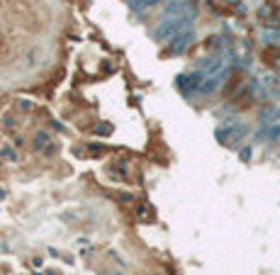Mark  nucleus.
<instances>
[{
	"instance_id": "f257e3e1",
	"label": "nucleus",
	"mask_w": 280,
	"mask_h": 275,
	"mask_svg": "<svg viewBox=\"0 0 280 275\" xmlns=\"http://www.w3.org/2000/svg\"><path fill=\"white\" fill-rule=\"evenodd\" d=\"M185 17H173V20H164L159 29H156V39H170V37H175L180 29L185 27Z\"/></svg>"
},
{
	"instance_id": "7ed1b4c3",
	"label": "nucleus",
	"mask_w": 280,
	"mask_h": 275,
	"mask_svg": "<svg viewBox=\"0 0 280 275\" xmlns=\"http://www.w3.org/2000/svg\"><path fill=\"white\" fill-rule=\"evenodd\" d=\"M151 5H156V0H132V10H134V12H144V10L151 7Z\"/></svg>"
},
{
	"instance_id": "20e7f679",
	"label": "nucleus",
	"mask_w": 280,
	"mask_h": 275,
	"mask_svg": "<svg viewBox=\"0 0 280 275\" xmlns=\"http://www.w3.org/2000/svg\"><path fill=\"white\" fill-rule=\"evenodd\" d=\"M105 132H110V124H100V127L95 129V134H105Z\"/></svg>"
},
{
	"instance_id": "f03ea898",
	"label": "nucleus",
	"mask_w": 280,
	"mask_h": 275,
	"mask_svg": "<svg viewBox=\"0 0 280 275\" xmlns=\"http://www.w3.org/2000/svg\"><path fill=\"white\" fill-rule=\"evenodd\" d=\"M190 39H193L190 32H180V34H175V37H173V44H170V52H173V54H180V52L188 47Z\"/></svg>"
},
{
	"instance_id": "39448f33",
	"label": "nucleus",
	"mask_w": 280,
	"mask_h": 275,
	"mask_svg": "<svg viewBox=\"0 0 280 275\" xmlns=\"http://www.w3.org/2000/svg\"><path fill=\"white\" fill-rule=\"evenodd\" d=\"M47 134H39V139H37V146H44V144H47Z\"/></svg>"
}]
</instances>
